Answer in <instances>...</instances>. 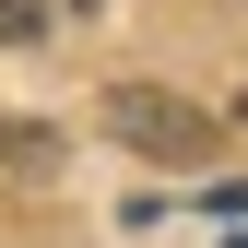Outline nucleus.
I'll list each match as a JSON object with an SVG mask.
<instances>
[{
	"mask_svg": "<svg viewBox=\"0 0 248 248\" xmlns=\"http://www.w3.org/2000/svg\"><path fill=\"white\" fill-rule=\"evenodd\" d=\"M107 130L130 154H154V166H201V154H213V118L189 95H166V83H118V95H107Z\"/></svg>",
	"mask_w": 248,
	"mask_h": 248,
	"instance_id": "1",
	"label": "nucleus"
},
{
	"mask_svg": "<svg viewBox=\"0 0 248 248\" xmlns=\"http://www.w3.org/2000/svg\"><path fill=\"white\" fill-rule=\"evenodd\" d=\"M0 166H24V177H47V166H59V142H36L24 118H0Z\"/></svg>",
	"mask_w": 248,
	"mask_h": 248,
	"instance_id": "2",
	"label": "nucleus"
},
{
	"mask_svg": "<svg viewBox=\"0 0 248 248\" xmlns=\"http://www.w3.org/2000/svg\"><path fill=\"white\" fill-rule=\"evenodd\" d=\"M24 36H47V0H0V47H24Z\"/></svg>",
	"mask_w": 248,
	"mask_h": 248,
	"instance_id": "3",
	"label": "nucleus"
}]
</instances>
